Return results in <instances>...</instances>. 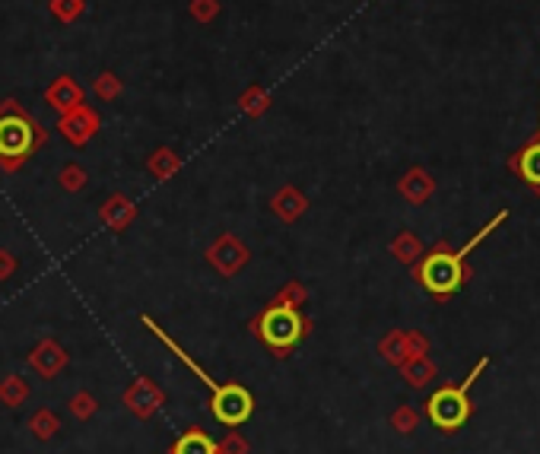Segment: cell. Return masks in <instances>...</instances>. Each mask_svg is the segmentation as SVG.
<instances>
[{"label": "cell", "mask_w": 540, "mask_h": 454, "mask_svg": "<svg viewBox=\"0 0 540 454\" xmlns=\"http://www.w3.org/2000/svg\"><path fill=\"white\" fill-rule=\"evenodd\" d=\"M506 219H508V210H499L487 226H483L480 232H477L474 238H470L468 245H464V248H448V245H435L429 255H423L420 261L414 264L416 283H420L433 299H439V302H445V299L458 296V292H461V286L470 280L468 255L474 248H480L483 238L493 236V232L499 229Z\"/></svg>", "instance_id": "1"}, {"label": "cell", "mask_w": 540, "mask_h": 454, "mask_svg": "<svg viewBox=\"0 0 540 454\" xmlns=\"http://www.w3.org/2000/svg\"><path fill=\"white\" fill-rule=\"evenodd\" d=\"M144 328H150V334L156 337V340H163L165 343V349H169L172 356H178V362H185L188 369H191V375L198 378L200 385H204L207 391L213 394V416H217L223 426H229V429H236V426H242V422H248L251 420V410H255V397L248 394V391L242 388V385H219V382H213L210 375H207L204 369H200L198 362H194V356H188L185 349L178 347L175 340H172L169 334H165L163 328H159L156 321H153L150 315H144Z\"/></svg>", "instance_id": "2"}, {"label": "cell", "mask_w": 540, "mask_h": 454, "mask_svg": "<svg viewBox=\"0 0 540 454\" xmlns=\"http://www.w3.org/2000/svg\"><path fill=\"white\" fill-rule=\"evenodd\" d=\"M45 127L23 112L16 99L0 102V169L16 171L42 144H45Z\"/></svg>", "instance_id": "3"}, {"label": "cell", "mask_w": 540, "mask_h": 454, "mask_svg": "<svg viewBox=\"0 0 540 454\" xmlns=\"http://www.w3.org/2000/svg\"><path fill=\"white\" fill-rule=\"evenodd\" d=\"M489 356H483L474 369L468 372L461 385H445V388L433 391V397L426 401V420L433 422L439 432L455 435L458 429H464L474 416V403H470V388H474L477 378L487 372Z\"/></svg>", "instance_id": "4"}, {"label": "cell", "mask_w": 540, "mask_h": 454, "mask_svg": "<svg viewBox=\"0 0 540 454\" xmlns=\"http://www.w3.org/2000/svg\"><path fill=\"white\" fill-rule=\"evenodd\" d=\"M251 328L274 356H290L309 334V321L303 318V311L286 302H270Z\"/></svg>", "instance_id": "5"}, {"label": "cell", "mask_w": 540, "mask_h": 454, "mask_svg": "<svg viewBox=\"0 0 540 454\" xmlns=\"http://www.w3.org/2000/svg\"><path fill=\"white\" fill-rule=\"evenodd\" d=\"M248 257H251L248 248H245L236 236H219L217 242L207 248V261H210L223 277H236L238 270L248 264Z\"/></svg>", "instance_id": "6"}, {"label": "cell", "mask_w": 540, "mask_h": 454, "mask_svg": "<svg viewBox=\"0 0 540 454\" xmlns=\"http://www.w3.org/2000/svg\"><path fill=\"white\" fill-rule=\"evenodd\" d=\"M99 127H102L99 115H96L89 106H79V108H73V112H67L58 118V131L64 134L73 146H86L96 134H99Z\"/></svg>", "instance_id": "7"}, {"label": "cell", "mask_w": 540, "mask_h": 454, "mask_svg": "<svg viewBox=\"0 0 540 454\" xmlns=\"http://www.w3.org/2000/svg\"><path fill=\"white\" fill-rule=\"evenodd\" d=\"M508 169L515 171V178H518L521 185H527L534 194H540V127H537V137L527 140L521 150L512 153Z\"/></svg>", "instance_id": "8"}, {"label": "cell", "mask_w": 540, "mask_h": 454, "mask_svg": "<svg viewBox=\"0 0 540 454\" xmlns=\"http://www.w3.org/2000/svg\"><path fill=\"white\" fill-rule=\"evenodd\" d=\"M45 102L58 115H67V112H73V108L86 106V89L70 77V73H61V77L45 89Z\"/></svg>", "instance_id": "9"}, {"label": "cell", "mask_w": 540, "mask_h": 454, "mask_svg": "<svg viewBox=\"0 0 540 454\" xmlns=\"http://www.w3.org/2000/svg\"><path fill=\"white\" fill-rule=\"evenodd\" d=\"M125 403L137 416H153L165 403V394L150 382V378H137V382L125 391Z\"/></svg>", "instance_id": "10"}, {"label": "cell", "mask_w": 540, "mask_h": 454, "mask_svg": "<svg viewBox=\"0 0 540 454\" xmlns=\"http://www.w3.org/2000/svg\"><path fill=\"white\" fill-rule=\"evenodd\" d=\"M99 219L108 226L112 232H125L127 226L137 219V204H134L131 198H125V194H112V198L102 204L99 210Z\"/></svg>", "instance_id": "11"}, {"label": "cell", "mask_w": 540, "mask_h": 454, "mask_svg": "<svg viewBox=\"0 0 540 454\" xmlns=\"http://www.w3.org/2000/svg\"><path fill=\"white\" fill-rule=\"evenodd\" d=\"M29 362H33V369L39 372V375L54 378V375H58V372L67 366V353H64V347H61V343H54V340H42L39 347L33 349V356H29Z\"/></svg>", "instance_id": "12"}, {"label": "cell", "mask_w": 540, "mask_h": 454, "mask_svg": "<svg viewBox=\"0 0 540 454\" xmlns=\"http://www.w3.org/2000/svg\"><path fill=\"white\" fill-rule=\"evenodd\" d=\"M397 191H401L404 200H410L414 207H420V204H426V200L433 198L435 178L429 175L426 169H410L407 175L401 178V185H397Z\"/></svg>", "instance_id": "13"}, {"label": "cell", "mask_w": 540, "mask_h": 454, "mask_svg": "<svg viewBox=\"0 0 540 454\" xmlns=\"http://www.w3.org/2000/svg\"><path fill=\"white\" fill-rule=\"evenodd\" d=\"M270 210L277 213L284 223H296V219L309 210V200H305V194H299L293 185H286V188H280V191L274 194V200H270Z\"/></svg>", "instance_id": "14"}, {"label": "cell", "mask_w": 540, "mask_h": 454, "mask_svg": "<svg viewBox=\"0 0 540 454\" xmlns=\"http://www.w3.org/2000/svg\"><path fill=\"white\" fill-rule=\"evenodd\" d=\"M397 369H401L404 382H407L410 388H426L429 382H435V372H439L429 356H410V359H404Z\"/></svg>", "instance_id": "15"}, {"label": "cell", "mask_w": 540, "mask_h": 454, "mask_svg": "<svg viewBox=\"0 0 540 454\" xmlns=\"http://www.w3.org/2000/svg\"><path fill=\"white\" fill-rule=\"evenodd\" d=\"M172 454H219V451H217V441H213L204 429H188V432L172 445Z\"/></svg>", "instance_id": "16"}, {"label": "cell", "mask_w": 540, "mask_h": 454, "mask_svg": "<svg viewBox=\"0 0 540 454\" xmlns=\"http://www.w3.org/2000/svg\"><path fill=\"white\" fill-rule=\"evenodd\" d=\"M146 169H150V175H156L159 181H169V178L182 169V156L172 153L169 146H159V150L150 156V162H146Z\"/></svg>", "instance_id": "17"}, {"label": "cell", "mask_w": 540, "mask_h": 454, "mask_svg": "<svg viewBox=\"0 0 540 454\" xmlns=\"http://www.w3.org/2000/svg\"><path fill=\"white\" fill-rule=\"evenodd\" d=\"M378 353L391 362V366H401L404 359H410V343H407V330H391L382 343H378Z\"/></svg>", "instance_id": "18"}, {"label": "cell", "mask_w": 540, "mask_h": 454, "mask_svg": "<svg viewBox=\"0 0 540 454\" xmlns=\"http://www.w3.org/2000/svg\"><path fill=\"white\" fill-rule=\"evenodd\" d=\"M238 108H242L248 118H261V115L270 108V93L257 83L248 86V89L242 93V99H238Z\"/></svg>", "instance_id": "19"}, {"label": "cell", "mask_w": 540, "mask_h": 454, "mask_svg": "<svg viewBox=\"0 0 540 454\" xmlns=\"http://www.w3.org/2000/svg\"><path fill=\"white\" fill-rule=\"evenodd\" d=\"M391 255L397 257L401 264H416L423 257V245L414 232H401V236L391 242Z\"/></svg>", "instance_id": "20"}, {"label": "cell", "mask_w": 540, "mask_h": 454, "mask_svg": "<svg viewBox=\"0 0 540 454\" xmlns=\"http://www.w3.org/2000/svg\"><path fill=\"white\" fill-rule=\"evenodd\" d=\"M26 397H29V385L20 375H10L0 382V403L4 407H20Z\"/></svg>", "instance_id": "21"}, {"label": "cell", "mask_w": 540, "mask_h": 454, "mask_svg": "<svg viewBox=\"0 0 540 454\" xmlns=\"http://www.w3.org/2000/svg\"><path fill=\"white\" fill-rule=\"evenodd\" d=\"M48 10H51L54 20L70 26V23H77L86 14V0H48Z\"/></svg>", "instance_id": "22"}, {"label": "cell", "mask_w": 540, "mask_h": 454, "mask_svg": "<svg viewBox=\"0 0 540 454\" xmlns=\"http://www.w3.org/2000/svg\"><path fill=\"white\" fill-rule=\"evenodd\" d=\"M93 93H96V99H99V102H115L121 96V79L115 77L112 70L99 73V77L93 79Z\"/></svg>", "instance_id": "23"}, {"label": "cell", "mask_w": 540, "mask_h": 454, "mask_svg": "<svg viewBox=\"0 0 540 454\" xmlns=\"http://www.w3.org/2000/svg\"><path fill=\"white\" fill-rule=\"evenodd\" d=\"M58 181H61V188H64V191H70V194L83 191V188H86V169H83V165H77V162H67L64 169H61Z\"/></svg>", "instance_id": "24"}, {"label": "cell", "mask_w": 540, "mask_h": 454, "mask_svg": "<svg viewBox=\"0 0 540 454\" xmlns=\"http://www.w3.org/2000/svg\"><path fill=\"white\" fill-rule=\"evenodd\" d=\"M191 16L200 23V26L213 23L219 16V0H191Z\"/></svg>", "instance_id": "25"}, {"label": "cell", "mask_w": 540, "mask_h": 454, "mask_svg": "<svg viewBox=\"0 0 540 454\" xmlns=\"http://www.w3.org/2000/svg\"><path fill=\"white\" fill-rule=\"evenodd\" d=\"M416 422H420V416H416L414 407H397V413L391 416V426H395L401 435H410V432H414Z\"/></svg>", "instance_id": "26"}, {"label": "cell", "mask_w": 540, "mask_h": 454, "mask_svg": "<svg viewBox=\"0 0 540 454\" xmlns=\"http://www.w3.org/2000/svg\"><path fill=\"white\" fill-rule=\"evenodd\" d=\"M54 429H58V416L48 413V410H42V413L33 420V432L39 435V439H51Z\"/></svg>", "instance_id": "27"}, {"label": "cell", "mask_w": 540, "mask_h": 454, "mask_svg": "<svg viewBox=\"0 0 540 454\" xmlns=\"http://www.w3.org/2000/svg\"><path fill=\"white\" fill-rule=\"evenodd\" d=\"M70 410H73V416H79V420H86V416H93V410H96V401L89 394H77L70 401Z\"/></svg>", "instance_id": "28"}, {"label": "cell", "mask_w": 540, "mask_h": 454, "mask_svg": "<svg viewBox=\"0 0 540 454\" xmlns=\"http://www.w3.org/2000/svg\"><path fill=\"white\" fill-rule=\"evenodd\" d=\"M277 302L296 305V309H299V305L305 302V290H303V286H299V283H290V286H286V290H284V292H280V296H277Z\"/></svg>", "instance_id": "29"}, {"label": "cell", "mask_w": 540, "mask_h": 454, "mask_svg": "<svg viewBox=\"0 0 540 454\" xmlns=\"http://www.w3.org/2000/svg\"><path fill=\"white\" fill-rule=\"evenodd\" d=\"M407 343H410V356H426L429 353V340L420 334V330H410Z\"/></svg>", "instance_id": "30"}, {"label": "cell", "mask_w": 540, "mask_h": 454, "mask_svg": "<svg viewBox=\"0 0 540 454\" xmlns=\"http://www.w3.org/2000/svg\"><path fill=\"white\" fill-rule=\"evenodd\" d=\"M16 270V257L10 251H0V280H10Z\"/></svg>", "instance_id": "31"}, {"label": "cell", "mask_w": 540, "mask_h": 454, "mask_svg": "<svg viewBox=\"0 0 540 454\" xmlns=\"http://www.w3.org/2000/svg\"><path fill=\"white\" fill-rule=\"evenodd\" d=\"M217 451L219 454H245V441L238 439V435H229L223 445H217Z\"/></svg>", "instance_id": "32"}]
</instances>
